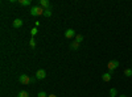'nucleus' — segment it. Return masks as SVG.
I'll return each instance as SVG.
<instances>
[{
  "label": "nucleus",
  "mask_w": 132,
  "mask_h": 97,
  "mask_svg": "<svg viewBox=\"0 0 132 97\" xmlns=\"http://www.w3.org/2000/svg\"><path fill=\"white\" fill-rule=\"evenodd\" d=\"M119 67V62L118 60H110L108 64H107V68H108V72H112L114 70H116Z\"/></svg>",
  "instance_id": "2"
},
{
  "label": "nucleus",
  "mask_w": 132,
  "mask_h": 97,
  "mask_svg": "<svg viewBox=\"0 0 132 97\" xmlns=\"http://www.w3.org/2000/svg\"><path fill=\"white\" fill-rule=\"evenodd\" d=\"M119 97H127V96H124V94H120Z\"/></svg>",
  "instance_id": "21"
},
{
  "label": "nucleus",
  "mask_w": 132,
  "mask_h": 97,
  "mask_svg": "<svg viewBox=\"0 0 132 97\" xmlns=\"http://www.w3.org/2000/svg\"><path fill=\"white\" fill-rule=\"evenodd\" d=\"M110 97H112V96H110Z\"/></svg>",
  "instance_id": "22"
},
{
  "label": "nucleus",
  "mask_w": 132,
  "mask_h": 97,
  "mask_svg": "<svg viewBox=\"0 0 132 97\" xmlns=\"http://www.w3.org/2000/svg\"><path fill=\"white\" fill-rule=\"evenodd\" d=\"M19 81L21 83V84H25V85H28L29 83H32V78H29L28 75H20L19 76Z\"/></svg>",
  "instance_id": "3"
},
{
  "label": "nucleus",
  "mask_w": 132,
  "mask_h": 97,
  "mask_svg": "<svg viewBox=\"0 0 132 97\" xmlns=\"http://www.w3.org/2000/svg\"><path fill=\"white\" fill-rule=\"evenodd\" d=\"M77 34H75V30L74 29H68L65 31V37L66 38H69V39H71V38H74Z\"/></svg>",
  "instance_id": "5"
},
{
  "label": "nucleus",
  "mask_w": 132,
  "mask_h": 97,
  "mask_svg": "<svg viewBox=\"0 0 132 97\" xmlns=\"http://www.w3.org/2000/svg\"><path fill=\"white\" fill-rule=\"evenodd\" d=\"M111 78H112V72H106V73L102 75V79H103V81H106V83H108L110 80H111Z\"/></svg>",
  "instance_id": "7"
},
{
  "label": "nucleus",
  "mask_w": 132,
  "mask_h": 97,
  "mask_svg": "<svg viewBox=\"0 0 132 97\" xmlns=\"http://www.w3.org/2000/svg\"><path fill=\"white\" fill-rule=\"evenodd\" d=\"M45 78H46V72H45V70H38V71L36 72V79L42 80V79H45Z\"/></svg>",
  "instance_id": "4"
},
{
  "label": "nucleus",
  "mask_w": 132,
  "mask_h": 97,
  "mask_svg": "<svg viewBox=\"0 0 132 97\" xmlns=\"http://www.w3.org/2000/svg\"><path fill=\"white\" fill-rule=\"evenodd\" d=\"M38 5H40L42 9H48V8H50V3L48 2V0H38Z\"/></svg>",
  "instance_id": "6"
},
{
  "label": "nucleus",
  "mask_w": 132,
  "mask_h": 97,
  "mask_svg": "<svg viewBox=\"0 0 132 97\" xmlns=\"http://www.w3.org/2000/svg\"><path fill=\"white\" fill-rule=\"evenodd\" d=\"M17 97H29V93L27 91H21V92H19Z\"/></svg>",
  "instance_id": "11"
},
{
  "label": "nucleus",
  "mask_w": 132,
  "mask_h": 97,
  "mask_svg": "<svg viewBox=\"0 0 132 97\" xmlns=\"http://www.w3.org/2000/svg\"><path fill=\"white\" fill-rule=\"evenodd\" d=\"M44 10L45 9H42L40 5H36V7H32L30 8V10H29V13L32 15V16H41V15H44Z\"/></svg>",
  "instance_id": "1"
},
{
  "label": "nucleus",
  "mask_w": 132,
  "mask_h": 97,
  "mask_svg": "<svg viewBox=\"0 0 132 97\" xmlns=\"http://www.w3.org/2000/svg\"><path fill=\"white\" fill-rule=\"evenodd\" d=\"M32 0H19V4L23 5V7H27V5H30Z\"/></svg>",
  "instance_id": "9"
},
{
  "label": "nucleus",
  "mask_w": 132,
  "mask_h": 97,
  "mask_svg": "<svg viewBox=\"0 0 132 97\" xmlns=\"http://www.w3.org/2000/svg\"><path fill=\"white\" fill-rule=\"evenodd\" d=\"M48 97H57V96H56V94H49Z\"/></svg>",
  "instance_id": "20"
},
{
  "label": "nucleus",
  "mask_w": 132,
  "mask_h": 97,
  "mask_svg": "<svg viewBox=\"0 0 132 97\" xmlns=\"http://www.w3.org/2000/svg\"><path fill=\"white\" fill-rule=\"evenodd\" d=\"M29 46L33 49V47H36V39L35 38H30V41H29Z\"/></svg>",
  "instance_id": "16"
},
{
  "label": "nucleus",
  "mask_w": 132,
  "mask_h": 97,
  "mask_svg": "<svg viewBox=\"0 0 132 97\" xmlns=\"http://www.w3.org/2000/svg\"><path fill=\"white\" fill-rule=\"evenodd\" d=\"M49 94H46L44 91H41V92H38V94H37V97H48Z\"/></svg>",
  "instance_id": "17"
},
{
  "label": "nucleus",
  "mask_w": 132,
  "mask_h": 97,
  "mask_svg": "<svg viewBox=\"0 0 132 97\" xmlns=\"http://www.w3.org/2000/svg\"><path fill=\"white\" fill-rule=\"evenodd\" d=\"M12 26L13 28H21V26H23V20H20V18H16L15 21H13V23H12Z\"/></svg>",
  "instance_id": "8"
},
{
  "label": "nucleus",
  "mask_w": 132,
  "mask_h": 97,
  "mask_svg": "<svg viewBox=\"0 0 132 97\" xmlns=\"http://www.w3.org/2000/svg\"><path fill=\"white\" fill-rule=\"evenodd\" d=\"M124 75L127 78H131L132 76V68H127L126 71H124Z\"/></svg>",
  "instance_id": "15"
},
{
  "label": "nucleus",
  "mask_w": 132,
  "mask_h": 97,
  "mask_svg": "<svg viewBox=\"0 0 132 97\" xmlns=\"http://www.w3.org/2000/svg\"><path fill=\"white\" fill-rule=\"evenodd\" d=\"M78 47H79V44H78V42H75V41H74V42H71V44H70V49L74 50V51H75V50H78Z\"/></svg>",
  "instance_id": "10"
},
{
  "label": "nucleus",
  "mask_w": 132,
  "mask_h": 97,
  "mask_svg": "<svg viewBox=\"0 0 132 97\" xmlns=\"http://www.w3.org/2000/svg\"><path fill=\"white\" fill-rule=\"evenodd\" d=\"M40 25V21H36V24H35V28H37Z\"/></svg>",
  "instance_id": "19"
},
{
  "label": "nucleus",
  "mask_w": 132,
  "mask_h": 97,
  "mask_svg": "<svg viewBox=\"0 0 132 97\" xmlns=\"http://www.w3.org/2000/svg\"><path fill=\"white\" fill-rule=\"evenodd\" d=\"M82 41H83V36H82V34H77V36H75V42L81 44Z\"/></svg>",
  "instance_id": "13"
},
{
  "label": "nucleus",
  "mask_w": 132,
  "mask_h": 97,
  "mask_svg": "<svg viewBox=\"0 0 132 97\" xmlns=\"http://www.w3.org/2000/svg\"><path fill=\"white\" fill-rule=\"evenodd\" d=\"M44 16H45V17H50V16H52V10H50V8H48V9L44 10Z\"/></svg>",
  "instance_id": "14"
},
{
  "label": "nucleus",
  "mask_w": 132,
  "mask_h": 97,
  "mask_svg": "<svg viewBox=\"0 0 132 97\" xmlns=\"http://www.w3.org/2000/svg\"><path fill=\"white\" fill-rule=\"evenodd\" d=\"M116 94H118V89L116 88H111V89H110V96L116 97Z\"/></svg>",
  "instance_id": "12"
},
{
  "label": "nucleus",
  "mask_w": 132,
  "mask_h": 97,
  "mask_svg": "<svg viewBox=\"0 0 132 97\" xmlns=\"http://www.w3.org/2000/svg\"><path fill=\"white\" fill-rule=\"evenodd\" d=\"M30 34H32V36H36V34H37V28H33V29L30 30Z\"/></svg>",
  "instance_id": "18"
}]
</instances>
